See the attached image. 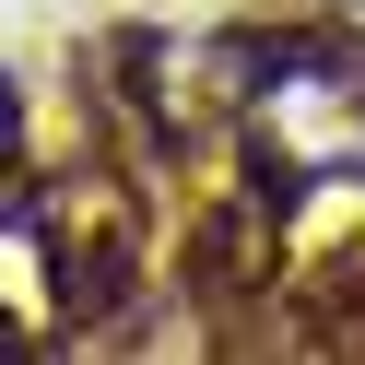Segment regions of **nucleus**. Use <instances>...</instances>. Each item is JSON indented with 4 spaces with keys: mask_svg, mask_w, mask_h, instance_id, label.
Wrapping results in <instances>:
<instances>
[{
    "mask_svg": "<svg viewBox=\"0 0 365 365\" xmlns=\"http://www.w3.org/2000/svg\"><path fill=\"white\" fill-rule=\"evenodd\" d=\"M0 153H24V106H12V83H0Z\"/></svg>",
    "mask_w": 365,
    "mask_h": 365,
    "instance_id": "1",
    "label": "nucleus"
}]
</instances>
